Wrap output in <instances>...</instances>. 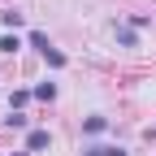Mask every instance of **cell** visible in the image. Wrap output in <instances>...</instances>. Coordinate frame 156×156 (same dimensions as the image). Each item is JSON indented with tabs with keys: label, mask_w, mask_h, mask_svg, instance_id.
<instances>
[{
	"label": "cell",
	"mask_w": 156,
	"mask_h": 156,
	"mask_svg": "<svg viewBox=\"0 0 156 156\" xmlns=\"http://www.w3.org/2000/svg\"><path fill=\"white\" fill-rule=\"evenodd\" d=\"M26 147H30V152H44V147H48V130H30V134H26Z\"/></svg>",
	"instance_id": "cell-1"
},
{
	"label": "cell",
	"mask_w": 156,
	"mask_h": 156,
	"mask_svg": "<svg viewBox=\"0 0 156 156\" xmlns=\"http://www.w3.org/2000/svg\"><path fill=\"white\" fill-rule=\"evenodd\" d=\"M104 126H108V122H104V117H87V122H83V130H87V134H100Z\"/></svg>",
	"instance_id": "cell-2"
},
{
	"label": "cell",
	"mask_w": 156,
	"mask_h": 156,
	"mask_svg": "<svg viewBox=\"0 0 156 156\" xmlns=\"http://www.w3.org/2000/svg\"><path fill=\"white\" fill-rule=\"evenodd\" d=\"M83 156H126V152H122V147H87Z\"/></svg>",
	"instance_id": "cell-3"
},
{
	"label": "cell",
	"mask_w": 156,
	"mask_h": 156,
	"mask_svg": "<svg viewBox=\"0 0 156 156\" xmlns=\"http://www.w3.org/2000/svg\"><path fill=\"white\" fill-rule=\"evenodd\" d=\"M44 61H48V65H56V69H61V65H65V52H56V48H48V52H44Z\"/></svg>",
	"instance_id": "cell-4"
},
{
	"label": "cell",
	"mask_w": 156,
	"mask_h": 156,
	"mask_svg": "<svg viewBox=\"0 0 156 156\" xmlns=\"http://www.w3.org/2000/svg\"><path fill=\"white\" fill-rule=\"evenodd\" d=\"M117 44H126V48H134V30H130V26H117Z\"/></svg>",
	"instance_id": "cell-5"
},
{
	"label": "cell",
	"mask_w": 156,
	"mask_h": 156,
	"mask_svg": "<svg viewBox=\"0 0 156 156\" xmlns=\"http://www.w3.org/2000/svg\"><path fill=\"white\" fill-rule=\"evenodd\" d=\"M35 95H39V100H52V95H56V83H39Z\"/></svg>",
	"instance_id": "cell-6"
},
{
	"label": "cell",
	"mask_w": 156,
	"mask_h": 156,
	"mask_svg": "<svg viewBox=\"0 0 156 156\" xmlns=\"http://www.w3.org/2000/svg\"><path fill=\"white\" fill-rule=\"evenodd\" d=\"M17 48H22V44H17L13 35H5V39H0V52H17Z\"/></svg>",
	"instance_id": "cell-7"
},
{
	"label": "cell",
	"mask_w": 156,
	"mask_h": 156,
	"mask_svg": "<svg viewBox=\"0 0 156 156\" xmlns=\"http://www.w3.org/2000/svg\"><path fill=\"white\" fill-rule=\"evenodd\" d=\"M13 156H26V152H13Z\"/></svg>",
	"instance_id": "cell-8"
}]
</instances>
